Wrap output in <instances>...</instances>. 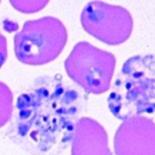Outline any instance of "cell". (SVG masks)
I'll list each match as a JSON object with an SVG mask.
<instances>
[{
	"instance_id": "5b68a950",
	"label": "cell",
	"mask_w": 155,
	"mask_h": 155,
	"mask_svg": "<svg viewBox=\"0 0 155 155\" xmlns=\"http://www.w3.org/2000/svg\"><path fill=\"white\" fill-rule=\"evenodd\" d=\"M80 21L87 34L109 45L127 42L134 29L133 16L125 7L104 1L85 5Z\"/></svg>"
},
{
	"instance_id": "52a82bcc",
	"label": "cell",
	"mask_w": 155,
	"mask_h": 155,
	"mask_svg": "<svg viewBox=\"0 0 155 155\" xmlns=\"http://www.w3.org/2000/svg\"><path fill=\"white\" fill-rule=\"evenodd\" d=\"M72 155H112L104 127L91 117H81L72 141Z\"/></svg>"
},
{
	"instance_id": "30bf717a",
	"label": "cell",
	"mask_w": 155,
	"mask_h": 155,
	"mask_svg": "<svg viewBox=\"0 0 155 155\" xmlns=\"http://www.w3.org/2000/svg\"><path fill=\"white\" fill-rule=\"evenodd\" d=\"M7 41L5 38V36L0 32V68L4 66V63L7 60Z\"/></svg>"
},
{
	"instance_id": "8992f818",
	"label": "cell",
	"mask_w": 155,
	"mask_h": 155,
	"mask_svg": "<svg viewBox=\"0 0 155 155\" xmlns=\"http://www.w3.org/2000/svg\"><path fill=\"white\" fill-rule=\"evenodd\" d=\"M114 149L116 155H155V122L144 116L124 119L115 134Z\"/></svg>"
},
{
	"instance_id": "ba28073f",
	"label": "cell",
	"mask_w": 155,
	"mask_h": 155,
	"mask_svg": "<svg viewBox=\"0 0 155 155\" xmlns=\"http://www.w3.org/2000/svg\"><path fill=\"white\" fill-rule=\"evenodd\" d=\"M13 109V93L5 82L0 81V128L10 123Z\"/></svg>"
},
{
	"instance_id": "3957f363",
	"label": "cell",
	"mask_w": 155,
	"mask_h": 155,
	"mask_svg": "<svg viewBox=\"0 0 155 155\" xmlns=\"http://www.w3.org/2000/svg\"><path fill=\"white\" fill-rule=\"evenodd\" d=\"M67 41V29L56 17L26 20L15 36V54L24 64H47L60 56Z\"/></svg>"
},
{
	"instance_id": "277c9868",
	"label": "cell",
	"mask_w": 155,
	"mask_h": 155,
	"mask_svg": "<svg viewBox=\"0 0 155 155\" xmlns=\"http://www.w3.org/2000/svg\"><path fill=\"white\" fill-rule=\"evenodd\" d=\"M115 68V55L88 42L77 43L64 61L68 78L91 94H103L111 88Z\"/></svg>"
},
{
	"instance_id": "6da1fadb",
	"label": "cell",
	"mask_w": 155,
	"mask_h": 155,
	"mask_svg": "<svg viewBox=\"0 0 155 155\" xmlns=\"http://www.w3.org/2000/svg\"><path fill=\"white\" fill-rule=\"evenodd\" d=\"M86 96L60 74L43 75L20 93L8 137L32 155H58L72 144Z\"/></svg>"
},
{
	"instance_id": "7a4b0ae2",
	"label": "cell",
	"mask_w": 155,
	"mask_h": 155,
	"mask_svg": "<svg viewBox=\"0 0 155 155\" xmlns=\"http://www.w3.org/2000/svg\"><path fill=\"white\" fill-rule=\"evenodd\" d=\"M107 106L118 119L155 112V55H135L122 66L110 88Z\"/></svg>"
},
{
	"instance_id": "9c48e42d",
	"label": "cell",
	"mask_w": 155,
	"mask_h": 155,
	"mask_svg": "<svg viewBox=\"0 0 155 155\" xmlns=\"http://www.w3.org/2000/svg\"><path fill=\"white\" fill-rule=\"evenodd\" d=\"M11 5L23 13H35L43 7L47 6L48 1H17V0H11Z\"/></svg>"
}]
</instances>
